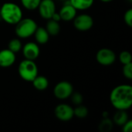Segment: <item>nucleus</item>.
<instances>
[{"label":"nucleus","instance_id":"obj_20","mask_svg":"<svg viewBox=\"0 0 132 132\" xmlns=\"http://www.w3.org/2000/svg\"><path fill=\"white\" fill-rule=\"evenodd\" d=\"M88 113H89V111H88L87 108L86 106L83 105L82 104L80 105H77V107L75 108H73L74 116L80 119L85 118L88 115Z\"/></svg>","mask_w":132,"mask_h":132},{"label":"nucleus","instance_id":"obj_15","mask_svg":"<svg viewBox=\"0 0 132 132\" xmlns=\"http://www.w3.org/2000/svg\"><path fill=\"white\" fill-rule=\"evenodd\" d=\"M128 120L129 117L127 113V111L124 110H117V112L114 114L112 119L114 124H115L118 126H122Z\"/></svg>","mask_w":132,"mask_h":132},{"label":"nucleus","instance_id":"obj_30","mask_svg":"<svg viewBox=\"0 0 132 132\" xmlns=\"http://www.w3.org/2000/svg\"><path fill=\"white\" fill-rule=\"evenodd\" d=\"M60 1H67V0H60Z\"/></svg>","mask_w":132,"mask_h":132},{"label":"nucleus","instance_id":"obj_16","mask_svg":"<svg viewBox=\"0 0 132 132\" xmlns=\"http://www.w3.org/2000/svg\"><path fill=\"white\" fill-rule=\"evenodd\" d=\"M69 2L77 10L84 11L90 9L93 5L94 0H69Z\"/></svg>","mask_w":132,"mask_h":132},{"label":"nucleus","instance_id":"obj_11","mask_svg":"<svg viewBox=\"0 0 132 132\" xmlns=\"http://www.w3.org/2000/svg\"><path fill=\"white\" fill-rule=\"evenodd\" d=\"M15 53L12 52L8 48L0 50V67H9L15 63Z\"/></svg>","mask_w":132,"mask_h":132},{"label":"nucleus","instance_id":"obj_29","mask_svg":"<svg viewBox=\"0 0 132 132\" xmlns=\"http://www.w3.org/2000/svg\"><path fill=\"white\" fill-rule=\"evenodd\" d=\"M128 1H129L130 2H132V0H128Z\"/></svg>","mask_w":132,"mask_h":132},{"label":"nucleus","instance_id":"obj_14","mask_svg":"<svg viewBox=\"0 0 132 132\" xmlns=\"http://www.w3.org/2000/svg\"><path fill=\"white\" fill-rule=\"evenodd\" d=\"M33 87L36 90L39 91H43L46 90L49 87V80L48 79L43 75H37L34 80L32 81Z\"/></svg>","mask_w":132,"mask_h":132},{"label":"nucleus","instance_id":"obj_9","mask_svg":"<svg viewBox=\"0 0 132 132\" xmlns=\"http://www.w3.org/2000/svg\"><path fill=\"white\" fill-rule=\"evenodd\" d=\"M40 16L44 19H50L56 11V4L53 0H41L37 8Z\"/></svg>","mask_w":132,"mask_h":132},{"label":"nucleus","instance_id":"obj_25","mask_svg":"<svg viewBox=\"0 0 132 132\" xmlns=\"http://www.w3.org/2000/svg\"><path fill=\"white\" fill-rule=\"evenodd\" d=\"M124 21L125 22V24L129 26L132 27V9H129L128 10H127L125 12L124 15Z\"/></svg>","mask_w":132,"mask_h":132},{"label":"nucleus","instance_id":"obj_24","mask_svg":"<svg viewBox=\"0 0 132 132\" xmlns=\"http://www.w3.org/2000/svg\"><path fill=\"white\" fill-rule=\"evenodd\" d=\"M122 73L124 77L128 80L132 79V63H129L127 64H125L123 66Z\"/></svg>","mask_w":132,"mask_h":132},{"label":"nucleus","instance_id":"obj_10","mask_svg":"<svg viewBox=\"0 0 132 132\" xmlns=\"http://www.w3.org/2000/svg\"><path fill=\"white\" fill-rule=\"evenodd\" d=\"M22 54L25 59L36 60L39 54H40V49L39 44L34 42H28L22 48Z\"/></svg>","mask_w":132,"mask_h":132},{"label":"nucleus","instance_id":"obj_28","mask_svg":"<svg viewBox=\"0 0 132 132\" xmlns=\"http://www.w3.org/2000/svg\"><path fill=\"white\" fill-rule=\"evenodd\" d=\"M100 1H101L102 2H111L114 0H100Z\"/></svg>","mask_w":132,"mask_h":132},{"label":"nucleus","instance_id":"obj_18","mask_svg":"<svg viewBox=\"0 0 132 132\" xmlns=\"http://www.w3.org/2000/svg\"><path fill=\"white\" fill-rule=\"evenodd\" d=\"M114 122L112 119L109 118L108 117L103 118L98 125L99 131L101 132H110L114 127Z\"/></svg>","mask_w":132,"mask_h":132},{"label":"nucleus","instance_id":"obj_22","mask_svg":"<svg viewBox=\"0 0 132 132\" xmlns=\"http://www.w3.org/2000/svg\"><path fill=\"white\" fill-rule=\"evenodd\" d=\"M118 59H119L120 62L123 65H125V64L131 63L132 56L130 52H128L127 50H124V51L121 52V53L119 54Z\"/></svg>","mask_w":132,"mask_h":132},{"label":"nucleus","instance_id":"obj_31","mask_svg":"<svg viewBox=\"0 0 132 132\" xmlns=\"http://www.w3.org/2000/svg\"><path fill=\"white\" fill-rule=\"evenodd\" d=\"M0 7H1V6H0Z\"/></svg>","mask_w":132,"mask_h":132},{"label":"nucleus","instance_id":"obj_17","mask_svg":"<svg viewBox=\"0 0 132 132\" xmlns=\"http://www.w3.org/2000/svg\"><path fill=\"white\" fill-rule=\"evenodd\" d=\"M46 29L48 32L50 36H57L60 32V25L59 22L54 21L52 19H48L46 25Z\"/></svg>","mask_w":132,"mask_h":132},{"label":"nucleus","instance_id":"obj_23","mask_svg":"<svg viewBox=\"0 0 132 132\" xmlns=\"http://www.w3.org/2000/svg\"><path fill=\"white\" fill-rule=\"evenodd\" d=\"M70 97H71L72 103L76 106L81 104L84 101V97L80 92H73Z\"/></svg>","mask_w":132,"mask_h":132},{"label":"nucleus","instance_id":"obj_1","mask_svg":"<svg viewBox=\"0 0 132 132\" xmlns=\"http://www.w3.org/2000/svg\"><path fill=\"white\" fill-rule=\"evenodd\" d=\"M110 102L116 110L128 111L132 105V87L121 84L115 87L110 94Z\"/></svg>","mask_w":132,"mask_h":132},{"label":"nucleus","instance_id":"obj_4","mask_svg":"<svg viewBox=\"0 0 132 132\" xmlns=\"http://www.w3.org/2000/svg\"><path fill=\"white\" fill-rule=\"evenodd\" d=\"M18 73L23 80L32 82L38 75V67L35 63V60L25 59L19 63Z\"/></svg>","mask_w":132,"mask_h":132},{"label":"nucleus","instance_id":"obj_19","mask_svg":"<svg viewBox=\"0 0 132 132\" xmlns=\"http://www.w3.org/2000/svg\"><path fill=\"white\" fill-rule=\"evenodd\" d=\"M22 43L19 38L12 39L8 43V49L10 50L14 53H19L20 50H22Z\"/></svg>","mask_w":132,"mask_h":132},{"label":"nucleus","instance_id":"obj_21","mask_svg":"<svg viewBox=\"0 0 132 132\" xmlns=\"http://www.w3.org/2000/svg\"><path fill=\"white\" fill-rule=\"evenodd\" d=\"M22 5L27 10L32 11L37 9L41 0H20Z\"/></svg>","mask_w":132,"mask_h":132},{"label":"nucleus","instance_id":"obj_13","mask_svg":"<svg viewBox=\"0 0 132 132\" xmlns=\"http://www.w3.org/2000/svg\"><path fill=\"white\" fill-rule=\"evenodd\" d=\"M34 36H35V39L36 41V43L38 44H46L49 39H50V35L48 33V32L46 31V28L44 27H41V26H38L34 32Z\"/></svg>","mask_w":132,"mask_h":132},{"label":"nucleus","instance_id":"obj_27","mask_svg":"<svg viewBox=\"0 0 132 132\" xmlns=\"http://www.w3.org/2000/svg\"><path fill=\"white\" fill-rule=\"evenodd\" d=\"M53 20H54V21H56V22H60V21H61V19H60V14H59V12H55L53 15V16H52V18H51Z\"/></svg>","mask_w":132,"mask_h":132},{"label":"nucleus","instance_id":"obj_26","mask_svg":"<svg viewBox=\"0 0 132 132\" xmlns=\"http://www.w3.org/2000/svg\"><path fill=\"white\" fill-rule=\"evenodd\" d=\"M122 130L124 132H131L132 131V121L128 120L126 123H125L122 126Z\"/></svg>","mask_w":132,"mask_h":132},{"label":"nucleus","instance_id":"obj_2","mask_svg":"<svg viewBox=\"0 0 132 132\" xmlns=\"http://www.w3.org/2000/svg\"><path fill=\"white\" fill-rule=\"evenodd\" d=\"M0 16L5 23L15 25L22 19V10L15 3L5 2L0 7Z\"/></svg>","mask_w":132,"mask_h":132},{"label":"nucleus","instance_id":"obj_7","mask_svg":"<svg viewBox=\"0 0 132 132\" xmlns=\"http://www.w3.org/2000/svg\"><path fill=\"white\" fill-rule=\"evenodd\" d=\"M117 56L114 53L111 49L102 48L99 50L96 54V60L99 64L104 67L111 66L116 61Z\"/></svg>","mask_w":132,"mask_h":132},{"label":"nucleus","instance_id":"obj_12","mask_svg":"<svg viewBox=\"0 0 132 132\" xmlns=\"http://www.w3.org/2000/svg\"><path fill=\"white\" fill-rule=\"evenodd\" d=\"M77 10L70 3L69 0H67V3H65L62 6L59 12V14L62 21L70 22L75 18V16L77 15Z\"/></svg>","mask_w":132,"mask_h":132},{"label":"nucleus","instance_id":"obj_8","mask_svg":"<svg viewBox=\"0 0 132 132\" xmlns=\"http://www.w3.org/2000/svg\"><path fill=\"white\" fill-rule=\"evenodd\" d=\"M54 114L60 121H70L74 117L73 108L67 104H60L55 108Z\"/></svg>","mask_w":132,"mask_h":132},{"label":"nucleus","instance_id":"obj_5","mask_svg":"<svg viewBox=\"0 0 132 132\" xmlns=\"http://www.w3.org/2000/svg\"><path fill=\"white\" fill-rule=\"evenodd\" d=\"M73 92L72 84L67 80L57 83L53 88V94L59 100H66L69 98Z\"/></svg>","mask_w":132,"mask_h":132},{"label":"nucleus","instance_id":"obj_6","mask_svg":"<svg viewBox=\"0 0 132 132\" xmlns=\"http://www.w3.org/2000/svg\"><path fill=\"white\" fill-rule=\"evenodd\" d=\"M73 26L76 29L85 32L90 30L94 26V19L89 14L83 13L75 16L73 19Z\"/></svg>","mask_w":132,"mask_h":132},{"label":"nucleus","instance_id":"obj_3","mask_svg":"<svg viewBox=\"0 0 132 132\" xmlns=\"http://www.w3.org/2000/svg\"><path fill=\"white\" fill-rule=\"evenodd\" d=\"M15 26V32L19 39H27L33 36L38 27L36 22L31 18H22Z\"/></svg>","mask_w":132,"mask_h":132}]
</instances>
